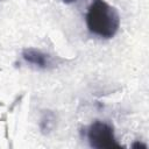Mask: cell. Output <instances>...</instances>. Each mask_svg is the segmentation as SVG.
<instances>
[{"mask_svg":"<svg viewBox=\"0 0 149 149\" xmlns=\"http://www.w3.org/2000/svg\"><path fill=\"white\" fill-rule=\"evenodd\" d=\"M90 146L97 149L102 148H121L118 143L113 127L104 121H94L87 130Z\"/></svg>","mask_w":149,"mask_h":149,"instance_id":"obj_2","label":"cell"},{"mask_svg":"<svg viewBox=\"0 0 149 149\" xmlns=\"http://www.w3.org/2000/svg\"><path fill=\"white\" fill-rule=\"evenodd\" d=\"M132 148H134V149H137V148L147 149V146H146V144H143V143H141V142H134V143L132 144Z\"/></svg>","mask_w":149,"mask_h":149,"instance_id":"obj_4","label":"cell"},{"mask_svg":"<svg viewBox=\"0 0 149 149\" xmlns=\"http://www.w3.org/2000/svg\"><path fill=\"white\" fill-rule=\"evenodd\" d=\"M63 2H65V3H72V2H74V1H77V0H62Z\"/></svg>","mask_w":149,"mask_h":149,"instance_id":"obj_5","label":"cell"},{"mask_svg":"<svg viewBox=\"0 0 149 149\" xmlns=\"http://www.w3.org/2000/svg\"><path fill=\"white\" fill-rule=\"evenodd\" d=\"M86 26L92 34L111 38L120 27V16L118 10L105 0H92L86 13Z\"/></svg>","mask_w":149,"mask_h":149,"instance_id":"obj_1","label":"cell"},{"mask_svg":"<svg viewBox=\"0 0 149 149\" xmlns=\"http://www.w3.org/2000/svg\"><path fill=\"white\" fill-rule=\"evenodd\" d=\"M22 57L26 62L30 63V64H34L38 68H47L49 64H50V61H49V56L45 55L44 52H42L41 50H37V49H34V48H27L23 50L22 52Z\"/></svg>","mask_w":149,"mask_h":149,"instance_id":"obj_3","label":"cell"}]
</instances>
